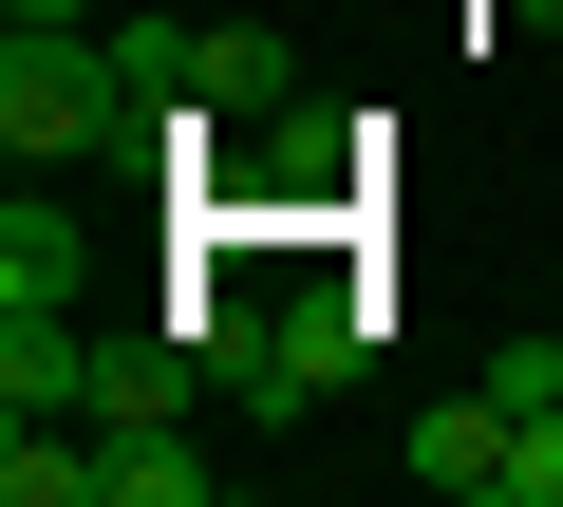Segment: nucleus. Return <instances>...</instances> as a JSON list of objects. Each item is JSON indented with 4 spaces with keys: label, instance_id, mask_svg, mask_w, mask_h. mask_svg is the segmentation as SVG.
Returning a JSON list of instances; mask_svg holds the SVG:
<instances>
[{
    "label": "nucleus",
    "instance_id": "2",
    "mask_svg": "<svg viewBox=\"0 0 563 507\" xmlns=\"http://www.w3.org/2000/svg\"><path fill=\"white\" fill-rule=\"evenodd\" d=\"M0 151H38V169H57V151H95V76H76V57H38V20H20V57H0Z\"/></svg>",
    "mask_w": 563,
    "mask_h": 507
},
{
    "label": "nucleus",
    "instance_id": "7",
    "mask_svg": "<svg viewBox=\"0 0 563 507\" xmlns=\"http://www.w3.org/2000/svg\"><path fill=\"white\" fill-rule=\"evenodd\" d=\"M20 20H76V0H20Z\"/></svg>",
    "mask_w": 563,
    "mask_h": 507
},
{
    "label": "nucleus",
    "instance_id": "5",
    "mask_svg": "<svg viewBox=\"0 0 563 507\" xmlns=\"http://www.w3.org/2000/svg\"><path fill=\"white\" fill-rule=\"evenodd\" d=\"M470 395H488V414H563V339H488Z\"/></svg>",
    "mask_w": 563,
    "mask_h": 507
},
{
    "label": "nucleus",
    "instance_id": "1",
    "mask_svg": "<svg viewBox=\"0 0 563 507\" xmlns=\"http://www.w3.org/2000/svg\"><path fill=\"white\" fill-rule=\"evenodd\" d=\"M413 488H451V507H507V488H526V414H488V395H432V414H413Z\"/></svg>",
    "mask_w": 563,
    "mask_h": 507
},
{
    "label": "nucleus",
    "instance_id": "6",
    "mask_svg": "<svg viewBox=\"0 0 563 507\" xmlns=\"http://www.w3.org/2000/svg\"><path fill=\"white\" fill-rule=\"evenodd\" d=\"M507 507H563V414H526V488Z\"/></svg>",
    "mask_w": 563,
    "mask_h": 507
},
{
    "label": "nucleus",
    "instance_id": "4",
    "mask_svg": "<svg viewBox=\"0 0 563 507\" xmlns=\"http://www.w3.org/2000/svg\"><path fill=\"white\" fill-rule=\"evenodd\" d=\"M76 488H95V451H76V432H38V414L0 432V507H76Z\"/></svg>",
    "mask_w": 563,
    "mask_h": 507
},
{
    "label": "nucleus",
    "instance_id": "3",
    "mask_svg": "<svg viewBox=\"0 0 563 507\" xmlns=\"http://www.w3.org/2000/svg\"><path fill=\"white\" fill-rule=\"evenodd\" d=\"M95 488H113V507H207V488H225V451H188L169 414H132V451H95Z\"/></svg>",
    "mask_w": 563,
    "mask_h": 507
}]
</instances>
